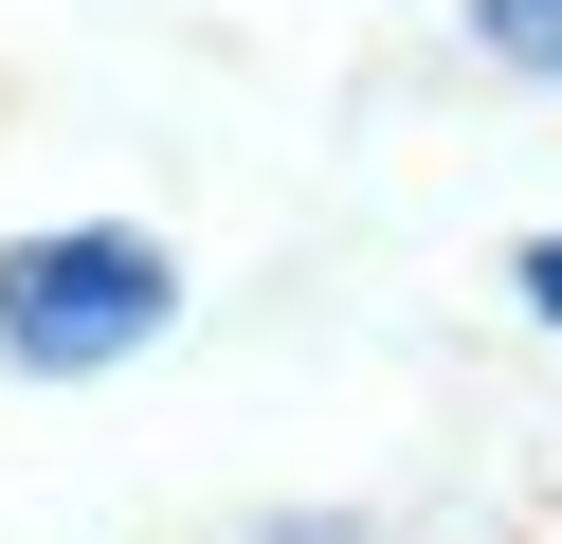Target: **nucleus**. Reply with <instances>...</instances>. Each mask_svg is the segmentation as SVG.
Segmentation results:
<instances>
[{
	"label": "nucleus",
	"mask_w": 562,
	"mask_h": 544,
	"mask_svg": "<svg viewBox=\"0 0 562 544\" xmlns=\"http://www.w3.org/2000/svg\"><path fill=\"white\" fill-rule=\"evenodd\" d=\"M255 544H363V526H255Z\"/></svg>",
	"instance_id": "20e7f679"
},
{
	"label": "nucleus",
	"mask_w": 562,
	"mask_h": 544,
	"mask_svg": "<svg viewBox=\"0 0 562 544\" xmlns=\"http://www.w3.org/2000/svg\"><path fill=\"white\" fill-rule=\"evenodd\" d=\"M472 55H508V73H562V0H472Z\"/></svg>",
	"instance_id": "f03ea898"
},
{
	"label": "nucleus",
	"mask_w": 562,
	"mask_h": 544,
	"mask_svg": "<svg viewBox=\"0 0 562 544\" xmlns=\"http://www.w3.org/2000/svg\"><path fill=\"white\" fill-rule=\"evenodd\" d=\"M164 254L146 236H110V218H91V236H19L0 254V345L37 363V381H91V363H127V345H164Z\"/></svg>",
	"instance_id": "f257e3e1"
},
{
	"label": "nucleus",
	"mask_w": 562,
	"mask_h": 544,
	"mask_svg": "<svg viewBox=\"0 0 562 544\" xmlns=\"http://www.w3.org/2000/svg\"><path fill=\"white\" fill-rule=\"evenodd\" d=\"M526 309H544V326H562V236H526Z\"/></svg>",
	"instance_id": "7ed1b4c3"
}]
</instances>
